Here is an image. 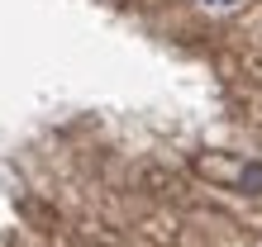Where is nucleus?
Segmentation results:
<instances>
[{
	"instance_id": "nucleus-1",
	"label": "nucleus",
	"mask_w": 262,
	"mask_h": 247,
	"mask_svg": "<svg viewBox=\"0 0 262 247\" xmlns=\"http://www.w3.org/2000/svg\"><path fill=\"white\" fill-rule=\"evenodd\" d=\"M229 181L238 185V190H248V195H262V162H243L229 171Z\"/></svg>"
},
{
	"instance_id": "nucleus-2",
	"label": "nucleus",
	"mask_w": 262,
	"mask_h": 247,
	"mask_svg": "<svg viewBox=\"0 0 262 247\" xmlns=\"http://www.w3.org/2000/svg\"><path fill=\"white\" fill-rule=\"evenodd\" d=\"M195 5L205 10V14H234V10L243 5V0H195Z\"/></svg>"
}]
</instances>
